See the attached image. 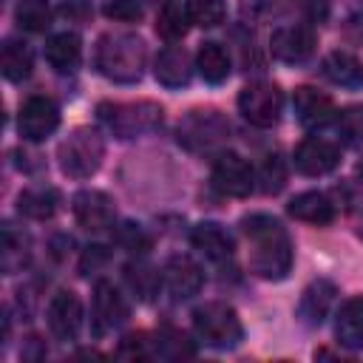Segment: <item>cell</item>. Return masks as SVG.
<instances>
[{"instance_id": "74e56055", "label": "cell", "mask_w": 363, "mask_h": 363, "mask_svg": "<svg viewBox=\"0 0 363 363\" xmlns=\"http://www.w3.org/2000/svg\"><path fill=\"white\" fill-rule=\"evenodd\" d=\"M105 264H108V252H105V247L94 244V247L85 250V255H82V261H79V272L88 275V272H96V269L105 267Z\"/></svg>"}, {"instance_id": "44dd1931", "label": "cell", "mask_w": 363, "mask_h": 363, "mask_svg": "<svg viewBox=\"0 0 363 363\" xmlns=\"http://www.w3.org/2000/svg\"><path fill=\"white\" fill-rule=\"evenodd\" d=\"M335 335H337L340 346H346L352 352L363 349V295L349 298L340 306L337 320H335Z\"/></svg>"}, {"instance_id": "8d00e7d4", "label": "cell", "mask_w": 363, "mask_h": 363, "mask_svg": "<svg viewBox=\"0 0 363 363\" xmlns=\"http://www.w3.org/2000/svg\"><path fill=\"white\" fill-rule=\"evenodd\" d=\"M119 244L128 250V252H145L147 250V235H145V230L139 227V224H122V230H119Z\"/></svg>"}, {"instance_id": "8fae6325", "label": "cell", "mask_w": 363, "mask_h": 363, "mask_svg": "<svg viewBox=\"0 0 363 363\" xmlns=\"http://www.w3.org/2000/svg\"><path fill=\"white\" fill-rule=\"evenodd\" d=\"M315 45H318V37H315L312 26H303V23L281 26V28L272 31V40H269L272 57L281 60V62H286V65L306 62L315 54Z\"/></svg>"}, {"instance_id": "484cf974", "label": "cell", "mask_w": 363, "mask_h": 363, "mask_svg": "<svg viewBox=\"0 0 363 363\" xmlns=\"http://www.w3.org/2000/svg\"><path fill=\"white\" fill-rule=\"evenodd\" d=\"M31 65H34V57H31V48L26 43H17V40H6L3 43V51H0V71L9 82H23L28 79L31 74Z\"/></svg>"}, {"instance_id": "6da1fadb", "label": "cell", "mask_w": 363, "mask_h": 363, "mask_svg": "<svg viewBox=\"0 0 363 363\" xmlns=\"http://www.w3.org/2000/svg\"><path fill=\"white\" fill-rule=\"evenodd\" d=\"M241 230L250 244V269L264 281H284L292 269V238L286 227L267 213H252L241 221Z\"/></svg>"}, {"instance_id": "5bb4252c", "label": "cell", "mask_w": 363, "mask_h": 363, "mask_svg": "<svg viewBox=\"0 0 363 363\" xmlns=\"http://www.w3.org/2000/svg\"><path fill=\"white\" fill-rule=\"evenodd\" d=\"M292 159H295L298 173H303V176H326L340 164V147L335 142L323 139V136H306L295 147Z\"/></svg>"}, {"instance_id": "3957f363", "label": "cell", "mask_w": 363, "mask_h": 363, "mask_svg": "<svg viewBox=\"0 0 363 363\" xmlns=\"http://www.w3.org/2000/svg\"><path fill=\"white\" fill-rule=\"evenodd\" d=\"M96 119L116 139H133V136H145V133L156 130L162 125V119H164V108L150 102V99H139V102H102L96 108Z\"/></svg>"}, {"instance_id": "7402d4cb", "label": "cell", "mask_w": 363, "mask_h": 363, "mask_svg": "<svg viewBox=\"0 0 363 363\" xmlns=\"http://www.w3.org/2000/svg\"><path fill=\"white\" fill-rule=\"evenodd\" d=\"M323 77L340 88H363V62L349 51H332L323 57Z\"/></svg>"}, {"instance_id": "277c9868", "label": "cell", "mask_w": 363, "mask_h": 363, "mask_svg": "<svg viewBox=\"0 0 363 363\" xmlns=\"http://www.w3.org/2000/svg\"><path fill=\"white\" fill-rule=\"evenodd\" d=\"M193 332L210 349H235L244 340V323L230 303L207 301L193 309Z\"/></svg>"}, {"instance_id": "ac0fdd59", "label": "cell", "mask_w": 363, "mask_h": 363, "mask_svg": "<svg viewBox=\"0 0 363 363\" xmlns=\"http://www.w3.org/2000/svg\"><path fill=\"white\" fill-rule=\"evenodd\" d=\"M193 60L190 54L182 48V45H167L156 54V62H153V74H156V82L164 85V88H184L193 77Z\"/></svg>"}, {"instance_id": "4316f807", "label": "cell", "mask_w": 363, "mask_h": 363, "mask_svg": "<svg viewBox=\"0 0 363 363\" xmlns=\"http://www.w3.org/2000/svg\"><path fill=\"white\" fill-rule=\"evenodd\" d=\"M153 343V357H164V360H184V357H193L196 349L193 343L187 340L184 332L173 329V326H162L156 332V340Z\"/></svg>"}, {"instance_id": "8992f818", "label": "cell", "mask_w": 363, "mask_h": 363, "mask_svg": "<svg viewBox=\"0 0 363 363\" xmlns=\"http://www.w3.org/2000/svg\"><path fill=\"white\" fill-rule=\"evenodd\" d=\"M57 159H60V170L68 179H91L105 159V142L94 128H74L62 139Z\"/></svg>"}, {"instance_id": "9c48e42d", "label": "cell", "mask_w": 363, "mask_h": 363, "mask_svg": "<svg viewBox=\"0 0 363 363\" xmlns=\"http://www.w3.org/2000/svg\"><path fill=\"white\" fill-rule=\"evenodd\" d=\"M213 187L221 193V196H230V199H244L252 193L255 187V173L252 167L247 164L244 156L233 153V150H224L216 156L213 162Z\"/></svg>"}, {"instance_id": "30bf717a", "label": "cell", "mask_w": 363, "mask_h": 363, "mask_svg": "<svg viewBox=\"0 0 363 363\" xmlns=\"http://www.w3.org/2000/svg\"><path fill=\"white\" fill-rule=\"evenodd\" d=\"M60 128V108L48 96H28L17 116V130L26 142H43Z\"/></svg>"}, {"instance_id": "1f68e13d", "label": "cell", "mask_w": 363, "mask_h": 363, "mask_svg": "<svg viewBox=\"0 0 363 363\" xmlns=\"http://www.w3.org/2000/svg\"><path fill=\"white\" fill-rule=\"evenodd\" d=\"M187 14L184 9H179L176 3H164L159 17H156V34L167 43H179L184 34H187Z\"/></svg>"}, {"instance_id": "e575fe53", "label": "cell", "mask_w": 363, "mask_h": 363, "mask_svg": "<svg viewBox=\"0 0 363 363\" xmlns=\"http://www.w3.org/2000/svg\"><path fill=\"white\" fill-rule=\"evenodd\" d=\"M102 11L116 23H136L145 14V0H105Z\"/></svg>"}, {"instance_id": "f1b7e54d", "label": "cell", "mask_w": 363, "mask_h": 363, "mask_svg": "<svg viewBox=\"0 0 363 363\" xmlns=\"http://www.w3.org/2000/svg\"><path fill=\"white\" fill-rule=\"evenodd\" d=\"M125 281H128V286L142 298V301H150L156 292H159V286H162V272H156L150 264H145V261H130L128 267H125Z\"/></svg>"}, {"instance_id": "4dcf8cb0", "label": "cell", "mask_w": 363, "mask_h": 363, "mask_svg": "<svg viewBox=\"0 0 363 363\" xmlns=\"http://www.w3.org/2000/svg\"><path fill=\"white\" fill-rule=\"evenodd\" d=\"M184 14L199 28H216L227 17L224 0H184Z\"/></svg>"}, {"instance_id": "f35d334b", "label": "cell", "mask_w": 363, "mask_h": 363, "mask_svg": "<svg viewBox=\"0 0 363 363\" xmlns=\"http://www.w3.org/2000/svg\"><path fill=\"white\" fill-rule=\"evenodd\" d=\"M60 11H62L68 20H85L88 11H91V3H88V0H62Z\"/></svg>"}, {"instance_id": "2e32d148", "label": "cell", "mask_w": 363, "mask_h": 363, "mask_svg": "<svg viewBox=\"0 0 363 363\" xmlns=\"http://www.w3.org/2000/svg\"><path fill=\"white\" fill-rule=\"evenodd\" d=\"M292 111L298 116V122L303 128H323L329 122H335L337 111H335V102L329 94L312 88V85H301L295 88L292 94Z\"/></svg>"}, {"instance_id": "d4e9b609", "label": "cell", "mask_w": 363, "mask_h": 363, "mask_svg": "<svg viewBox=\"0 0 363 363\" xmlns=\"http://www.w3.org/2000/svg\"><path fill=\"white\" fill-rule=\"evenodd\" d=\"M196 68L204 82L218 85L230 77V54L218 43H201V48L196 51Z\"/></svg>"}, {"instance_id": "4fadbf2b", "label": "cell", "mask_w": 363, "mask_h": 363, "mask_svg": "<svg viewBox=\"0 0 363 363\" xmlns=\"http://www.w3.org/2000/svg\"><path fill=\"white\" fill-rule=\"evenodd\" d=\"M201 284H204V272L190 255H170L164 261L162 286L170 292L173 301H187V298L199 295Z\"/></svg>"}, {"instance_id": "e0dca14e", "label": "cell", "mask_w": 363, "mask_h": 363, "mask_svg": "<svg viewBox=\"0 0 363 363\" xmlns=\"http://www.w3.org/2000/svg\"><path fill=\"white\" fill-rule=\"evenodd\" d=\"M190 244L199 255H204L210 264H224L233 258V238L230 233L216 221H201L190 230Z\"/></svg>"}, {"instance_id": "d6a6232c", "label": "cell", "mask_w": 363, "mask_h": 363, "mask_svg": "<svg viewBox=\"0 0 363 363\" xmlns=\"http://www.w3.org/2000/svg\"><path fill=\"white\" fill-rule=\"evenodd\" d=\"M335 130L340 133L343 142L360 145V142H363V105H349V108L337 111V116H335Z\"/></svg>"}, {"instance_id": "cb8c5ba5", "label": "cell", "mask_w": 363, "mask_h": 363, "mask_svg": "<svg viewBox=\"0 0 363 363\" xmlns=\"http://www.w3.org/2000/svg\"><path fill=\"white\" fill-rule=\"evenodd\" d=\"M57 204H60V193L54 187H45V184L28 187L17 196V213L26 218H34V221L51 218L57 213Z\"/></svg>"}, {"instance_id": "7a4b0ae2", "label": "cell", "mask_w": 363, "mask_h": 363, "mask_svg": "<svg viewBox=\"0 0 363 363\" xmlns=\"http://www.w3.org/2000/svg\"><path fill=\"white\" fill-rule=\"evenodd\" d=\"M145 62H147V45L142 37H136L130 31H108L96 40L94 65L105 79H111L116 85L139 82Z\"/></svg>"}, {"instance_id": "d590c367", "label": "cell", "mask_w": 363, "mask_h": 363, "mask_svg": "<svg viewBox=\"0 0 363 363\" xmlns=\"http://www.w3.org/2000/svg\"><path fill=\"white\" fill-rule=\"evenodd\" d=\"M116 354L125 357V360H147V357H153V343L147 340L145 332H139V335H128V337H122Z\"/></svg>"}, {"instance_id": "d6986e66", "label": "cell", "mask_w": 363, "mask_h": 363, "mask_svg": "<svg viewBox=\"0 0 363 363\" xmlns=\"http://www.w3.org/2000/svg\"><path fill=\"white\" fill-rule=\"evenodd\" d=\"M335 298H337V286H335L329 278H318V281H312V284L303 289V295H301L298 318H301L306 326H320L323 318L332 312Z\"/></svg>"}, {"instance_id": "ba28073f", "label": "cell", "mask_w": 363, "mask_h": 363, "mask_svg": "<svg viewBox=\"0 0 363 363\" xmlns=\"http://www.w3.org/2000/svg\"><path fill=\"white\" fill-rule=\"evenodd\" d=\"M128 301L119 292V286L113 281H96L94 284V298H91V329L96 337L111 335L113 329H119L128 320Z\"/></svg>"}, {"instance_id": "60d3db41", "label": "cell", "mask_w": 363, "mask_h": 363, "mask_svg": "<svg viewBox=\"0 0 363 363\" xmlns=\"http://www.w3.org/2000/svg\"><path fill=\"white\" fill-rule=\"evenodd\" d=\"M357 233H360V238H363V221H360V230H357Z\"/></svg>"}, {"instance_id": "5b68a950", "label": "cell", "mask_w": 363, "mask_h": 363, "mask_svg": "<svg viewBox=\"0 0 363 363\" xmlns=\"http://www.w3.org/2000/svg\"><path fill=\"white\" fill-rule=\"evenodd\" d=\"M176 139L190 153H199V156L216 153L230 139V122L216 108H196L187 116H182L176 128Z\"/></svg>"}, {"instance_id": "52a82bcc", "label": "cell", "mask_w": 363, "mask_h": 363, "mask_svg": "<svg viewBox=\"0 0 363 363\" xmlns=\"http://www.w3.org/2000/svg\"><path fill=\"white\" fill-rule=\"evenodd\" d=\"M281 108H284V94L272 82L258 79L244 85L238 94V111L255 128H272L281 119Z\"/></svg>"}, {"instance_id": "7c38bea8", "label": "cell", "mask_w": 363, "mask_h": 363, "mask_svg": "<svg viewBox=\"0 0 363 363\" xmlns=\"http://www.w3.org/2000/svg\"><path fill=\"white\" fill-rule=\"evenodd\" d=\"M71 210H74L77 224L85 227V230H91V233L108 230L116 221L113 199L108 193H102V190H79L71 199Z\"/></svg>"}, {"instance_id": "603a6c76", "label": "cell", "mask_w": 363, "mask_h": 363, "mask_svg": "<svg viewBox=\"0 0 363 363\" xmlns=\"http://www.w3.org/2000/svg\"><path fill=\"white\" fill-rule=\"evenodd\" d=\"M45 60L57 74H68L82 60V43L74 31H60L45 43Z\"/></svg>"}, {"instance_id": "ab89813d", "label": "cell", "mask_w": 363, "mask_h": 363, "mask_svg": "<svg viewBox=\"0 0 363 363\" xmlns=\"http://www.w3.org/2000/svg\"><path fill=\"white\" fill-rule=\"evenodd\" d=\"M145 3H167V0H145Z\"/></svg>"}, {"instance_id": "9a60e30c", "label": "cell", "mask_w": 363, "mask_h": 363, "mask_svg": "<svg viewBox=\"0 0 363 363\" xmlns=\"http://www.w3.org/2000/svg\"><path fill=\"white\" fill-rule=\"evenodd\" d=\"M48 329L60 340H77L82 332V301L71 289H60L48 301Z\"/></svg>"}, {"instance_id": "836d02e7", "label": "cell", "mask_w": 363, "mask_h": 363, "mask_svg": "<svg viewBox=\"0 0 363 363\" xmlns=\"http://www.w3.org/2000/svg\"><path fill=\"white\" fill-rule=\"evenodd\" d=\"M258 182H261V190H264L267 196L281 193V187H284V182H286V167H284V159H281V156H267V159L261 162Z\"/></svg>"}, {"instance_id": "ffe728a7", "label": "cell", "mask_w": 363, "mask_h": 363, "mask_svg": "<svg viewBox=\"0 0 363 363\" xmlns=\"http://www.w3.org/2000/svg\"><path fill=\"white\" fill-rule=\"evenodd\" d=\"M289 216L303 221V224H315V227H323L335 218V204L326 193L320 190H306V193H298L289 204H286Z\"/></svg>"}, {"instance_id": "f546056e", "label": "cell", "mask_w": 363, "mask_h": 363, "mask_svg": "<svg viewBox=\"0 0 363 363\" xmlns=\"http://www.w3.org/2000/svg\"><path fill=\"white\" fill-rule=\"evenodd\" d=\"M14 20L23 31L40 34L51 26V3L48 0H20L14 9Z\"/></svg>"}, {"instance_id": "83f0119b", "label": "cell", "mask_w": 363, "mask_h": 363, "mask_svg": "<svg viewBox=\"0 0 363 363\" xmlns=\"http://www.w3.org/2000/svg\"><path fill=\"white\" fill-rule=\"evenodd\" d=\"M28 261V238L23 233H17L11 224L3 227V244H0V264L3 272L11 275L17 272L23 264Z\"/></svg>"}]
</instances>
